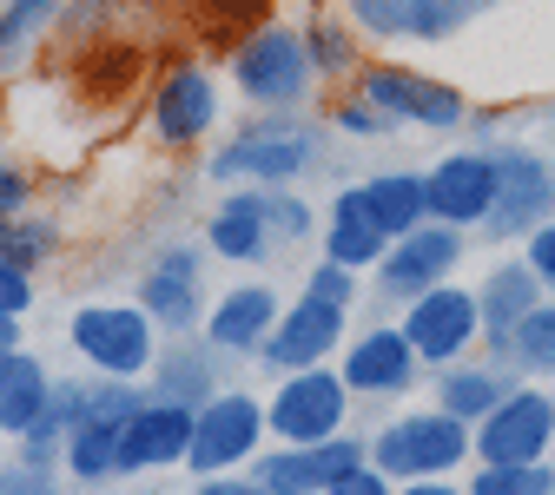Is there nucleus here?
Returning a JSON list of instances; mask_svg holds the SVG:
<instances>
[{"instance_id": "nucleus-23", "label": "nucleus", "mask_w": 555, "mask_h": 495, "mask_svg": "<svg viewBox=\"0 0 555 495\" xmlns=\"http://www.w3.org/2000/svg\"><path fill=\"white\" fill-rule=\"evenodd\" d=\"M139 304L159 330H192L198 324V251H166L146 277H139Z\"/></svg>"}, {"instance_id": "nucleus-32", "label": "nucleus", "mask_w": 555, "mask_h": 495, "mask_svg": "<svg viewBox=\"0 0 555 495\" xmlns=\"http://www.w3.org/2000/svg\"><path fill=\"white\" fill-rule=\"evenodd\" d=\"M469 495H555L548 463H482L469 476Z\"/></svg>"}, {"instance_id": "nucleus-28", "label": "nucleus", "mask_w": 555, "mask_h": 495, "mask_svg": "<svg viewBox=\"0 0 555 495\" xmlns=\"http://www.w3.org/2000/svg\"><path fill=\"white\" fill-rule=\"evenodd\" d=\"M490 364L509 370V377H555V298H542L516 324V337L503 343V357H490Z\"/></svg>"}, {"instance_id": "nucleus-34", "label": "nucleus", "mask_w": 555, "mask_h": 495, "mask_svg": "<svg viewBox=\"0 0 555 495\" xmlns=\"http://www.w3.org/2000/svg\"><path fill=\"white\" fill-rule=\"evenodd\" d=\"M66 437H74V422H66L60 409H40L34 430H21V463H34V469L66 463Z\"/></svg>"}, {"instance_id": "nucleus-8", "label": "nucleus", "mask_w": 555, "mask_h": 495, "mask_svg": "<svg viewBox=\"0 0 555 495\" xmlns=\"http://www.w3.org/2000/svg\"><path fill=\"white\" fill-rule=\"evenodd\" d=\"M496 0H344V21L364 40H397V47H430L463 34L476 14H490Z\"/></svg>"}, {"instance_id": "nucleus-45", "label": "nucleus", "mask_w": 555, "mask_h": 495, "mask_svg": "<svg viewBox=\"0 0 555 495\" xmlns=\"http://www.w3.org/2000/svg\"><path fill=\"white\" fill-rule=\"evenodd\" d=\"M8 350H21V317H0V357Z\"/></svg>"}, {"instance_id": "nucleus-9", "label": "nucleus", "mask_w": 555, "mask_h": 495, "mask_svg": "<svg viewBox=\"0 0 555 495\" xmlns=\"http://www.w3.org/2000/svg\"><path fill=\"white\" fill-rule=\"evenodd\" d=\"M555 456V390L516 383L476 422V463H548Z\"/></svg>"}, {"instance_id": "nucleus-25", "label": "nucleus", "mask_w": 555, "mask_h": 495, "mask_svg": "<svg viewBox=\"0 0 555 495\" xmlns=\"http://www.w3.org/2000/svg\"><path fill=\"white\" fill-rule=\"evenodd\" d=\"M509 390H516V383H509V370H496V364H450V370H437V409L463 416L469 430H476V422L490 416Z\"/></svg>"}, {"instance_id": "nucleus-44", "label": "nucleus", "mask_w": 555, "mask_h": 495, "mask_svg": "<svg viewBox=\"0 0 555 495\" xmlns=\"http://www.w3.org/2000/svg\"><path fill=\"white\" fill-rule=\"evenodd\" d=\"M397 495H469V489H456V482H443V476H424V482H403Z\"/></svg>"}, {"instance_id": "nucleus-10", "label": "nucleus", "mask_w": 555, "mask_h": 495, "mask_svg": "<svg viewBox=\"0 0 555 495\" xmlns=\"http://www.w3.org/2000/svg\"><path fill=\"white\" fill-rule=\"evenodd\" d=\"M358 93L371 100V106H384L397 126H416V132H456L463 119H469V100L456 93V87H443V80H430V74H410V66H364L358 74Z\"/></svg>"}, {"instance_id": "nucleus-22", "label": "nucleus", "mask_w": 555, "mask_h": 495, "mask_svg": "<svg viewBox=\"0 0 555 495\" xmlns=\"http://www.w3.org/2000/svg\"><path fill=\"white\" fill-rule=\"evenodd\" d=\"M390 251V232L377 225V211L364 198V185H344L331 198V225H324V258L351 264V271H377Z\"/></svg>"}, {"instance_id": "nucleus-41", "label": "nucleus", "mask_w": 555, "mask_h": 495, "mask_svg": "<svg viewBox=\"0 0 555 495\" xmlns=\"http://www.w3.org/2000/svg\"><path fill=\"white\" fill-rule=\"evenodd\" d=\"M331 495H397V482H390L377 463H364V469H351V476H344Z\"/></svg>"}, {"instance_id": "nucleus-19", "label": "nucleus", "mask_w": 555, "mask_h": 495, "mask_svg": "<svg viewBox=\"0 0 555 495\" xmlns=\"http://www.w3.org/2000/svg\"><path fill=\"white\" fill-rule=\"evenodd\" d=\"M278 317H285V298L271 285H232L205 311V343H212L219 357H258L264 337L278 330Z\"/></svg>"}, {"instance_id": "nucleus-40", "label": "nucleus", "mask_w": 555, "mask_h": 495, "mask_svg": "<svg viewBox=\"0 0 555 495\" xmlns=\"http://www.w3.org/2000/svg\"><path fill=\"white\" fill-rule=\"evenodd\" d=\"M522 258H529V271H535V277H542V291H548V298H555V219H548V225H535V232H529V245H522Z\"/></svg>"}, {"instance_id": "nucleus-37", "label": "nucleus", "mask_w": 555, "mask_h": 495, "mask_svg": "<svg viewBox=\"0 0 555 495\" xmlns=\"http://www.w3.org/2000/svg\"><path fill=\"white\" fill-rule=\"evenodd\" d=\"M305 291H311V298H331V304L351 311V298H358V271H351V264H337V258H324V264H311Z\"/></svg>"}, {"instance_id": "nucleus-39", "label": "nucleus", "mask_w": 555, "mask_h": 495, "mask_svg": "<svg viewBox=\"0 0 555 495\" xmlns=\"http://www.w3.org/2000/svg\"><path fill=\"white\" fill-rule=\"evenodd\" d=\"M0 495H60V482H53V469H34V463H8L0 469Z\"/></svg>"}, {"instance_id": "nucleus-12", "label": "nucleus", "mask_w": 555, "mask_h": 495, "mask_svg": "<svg viewBox=\"0 0 555 495\" xmlns=\"http://www.w3.org/2000/svg\"><path fill=\"white\" fill-rule=\"evenodd\" d=\"M364 443L351 437H331V443H285V450H264L251 456V482L264 495H331L351 469H364Z\"/></svg>"}, {"instance_id": "nucleus-43", "label": "nucleus", "mask_w": 555, "mask_h": 495, "mask_svg": "<svg viewBox=\"0 0 555 495\" xmlns=\"http://www.w3.org/2000/svg\"><path fill=\"white\" fill-rule=\"evenodd\" d=\"M192 495H264L251 476H238V469H225V476H198V489Z\"/></svg>"}, {"instance_id": "nucleus-18", "label": "nucleus", "mask_w": 555, "mask_h": 495, "mask_svg": "<svg viewBox=\"0 0 555 495\" xmlns=\"http://www.w3.org/2000/svg\"><path fill=\"white\" fill-rule=\"evenodd\" d=\"M219 126V80L205 66H172L153 93V139L159 146H198Z\"/></svg>"}, {"instance_id": "nucleus-11", "label": "nucleus", "mask_w": 555, "mask_h": 495, "mask_svg": "<svg viewBox=\"0 0 555 495\" xmlns=\"http://www.w3.org/2000/svg\"><path fill=\"white\" fill-rule=\"evenodd\" d=\"M463 251H469V238H463L456 225L424 219L416 232L390 238V251H384V264H377V291H384V298H397V304L424 298L430 285H450V271L463 264Z\"/></svg>"}, {"instance_id": "nucleus-27", "label": "nucleus", "mask_w": 555, "mask_h": 495, "mask_svg": "<svg viewBox=\"0 0 555 495\" xmlns=\"http://www.w3.org/2000/svg\"><path fill=\"white\" fill-rule=\"evenodd\" d=\"M364 198H371L377 225L390 238H403V232H416V225L430 219V185H424V172H371L364 179Z\"/></svg>"}, {"instance_id": "nucleus-17", "label": "nucleus", "mask_w": 555, "mask_h": 495, "mask_svg": "<svg viewBox=\"0 0 555 495\" xmlns=\"http://www.w3.org/2000/svg\"><path fill=\"white\" fill-rule=\"evenodd\" d=\"M337 370L358 396H403L416 383V370H424V357H416V343L403 337V324H371L364 337L344 343Z\"/></svg>"}, {"instance_id": "nucleus-42", "label": "nucleus", "mask_w": 555, "mask_h": 495, "mask_svg": "<svg viewBox=\"0 0 555 495\" xmlns=\"http://www.w3.org/2000/svg\"><path fill=\"white\" fill-rule=\"evenodd\" d=\"M27 198H34L27 172H14V166H0V219H21V211H27Z\"/></svg>"}, {"instance_id": "nucleus-26", "label": "nucleus", "mask_w": 555, "mask_h": 495, "mask_svg": "<svg viewBox=\"0 0 555 495\" xmlns=\"http://www.w3.org/2000/svg\"><path fill=\"white\" fill-rule=\"evenodd\" d=\"M119 443H126V416H80L66 437V476L74 482H113L119 476Z\"/></svg>"}, {"instance_id": "nucleus-16", "label": "nucleus", "mask_w": 555, "mask_h": 495, "mask_svg": "<svg viewBox=\"0 0 555 495\" xmlns=\"http://www.w3.org/2000/svg\"><path fill=\"white\" fill-rule=\"evenodd\" d=\"M424 185H430V219L469 232V225H482L496 211L503 172H496V153H450V159H437L424 172Z\"/></svg>"}, {"instance_id": "nucleus-33", "label": "nucleus", "mask_w": 555, "mask_h": 495, "mask_svg": "<svg viewBox=\"0 0 555 495\" xmlns=\"http://www.w3.org/2000/svg\"><path fill=\"white\" fill-rule=\"evenodd\" d=\"M53 245H60V232L47 225V219H0V258H14L21 271H34V264H47L53 258Z\"/></svg>"}, {"instance_id": "nucleus-38", "label": "nucleus", "mask_w": 555, "mask_h": 495, "mask_svg": "<svg viewBox=\"0 0 555 495\" xmlns=\"http://www.w3.org/2000/svg\"><path fill=\"white\" fill-rule=\"evenodd\" d=\"M27 304H34V271L0 258V317H27Z\"/></svg>"}, {"instance_id": "nucleus-5", "label": "nucleus", "mask_w": 555, "mask_h": 495, "mask_svg": "<svg viewBox=\"0 0 555 495\" xmlns=\"http://www.w3.org/2000/svg\"><path fill=\"white\" fill-rule=\"evenodd\" d=\"M271 437V416L251 390H219L198 403V422H192V456L185 469L192 476H225V469H251L258 443Z\"/></svg>"}, {"instance_id": "nucleus-4", "label": "nucleus", "mask_w": 555, "mask_h": 495, "mask_svg": "<svg viewBox=\"0 0 555 495\" xmlns=\"http://www.w3.org/2000/svg\"><path fill=\"white\" fill-rule=\"evenodd\" d=\"M159 324L146 317V304H87L66 337H74V357L93 377H146L159 364Z\"/></svg>"}, {"instance_id": "nucleus-21", "label": "nucleus", "mask_w": 555, "mask_h": 495, "mask_svg": "<svg viewBox=\"0 0 555 495\" xmlns=\"http://www.w3.org/2000/svg\"><path fill=\"white\" fill-rule=\"evenodd\" d=\"M205 245L225 264H264L271 258V219H264V185H232V198L205 219Z\"/></svg>"}, {"instance_id": "nucleus-2", "label": "nucleus", "mask_w": 555, "mask_h": 495, "mask_svg": "<svg viewBox=\"0 0 555 495\" xmlns=\"http://www.w3.org/2000/svg\"><path fill=\"white\" fill-rule=\"evenodd\" d=\"M232 87L264 106V113H292L311 100L318 87V66H311V47L298 27H258L251 40H238L232 53Z\"/></svg>"}, {"instance_id": "nucleus-24", "label": "nucleus", "mask_w": 555, "mask_h": 495, "mask_svg": "<svg viewBox=\"0 0 555 495\" xmlns=\"http://www.w3.org/2000/svg\"><path fill=\"white\" fill-rule=\"evenodd\" d=\"M47 396H53L47 364H40V357H27V350H8V357H0V437L34 430L40 409H47Z\"/></svg>"}, {"instance_id": "nucleus-15", "label": "nucleus", "mask_w": 555, "mask_h": 495, "mask_svg": "<svg viewBox=\"0 0 555 495\" xmlns=\"http://www.w3.org/2000/svg\"><path fill=\"white\" fill-rule=\"evenodd\" d=\"M192 403L172 396H146L126 416V443H119V476H153V469H179L192 456Z\"/></svg>"}, {"instance_id": "nucleus-29", "label": "nucleus", "mask_w": 555, "mask_h": 495, "mask_svg": "<svg viewBox=\"0 0 555 495\" xmlns=\"http://www.w3.org/2000/svg\"><path fill=\"white\" fill-rule=\"evenodd\" d=\"M153 390L172 396V403H205V396H219V377H212V343H192L185 357H172V350H159V364H153Z\"/></svg>"}, {"instance_id": "nucleus-14", "label": "nucleus", "mask_w": 555, "mask_h": 495, "mask_svg": "<svg viewBox=\"0 0 555 495\" xmlns=\"http://www.w3.org/2000/svg\"><path fill=\"white\" fill-rule=\"evenodd\" d=\"M496 172H503V185H496V211L482 219V238H522V232L548 225V211H555L548 159L529 146H509V153H496Z\"/></svg>"}, {"instance_id": "nucleus-20", "label": "nucleus", "mask_w": 555, "mask_h": 495, "mask_svg": "<svg viewBox=\"0 0 555 495\" xmlns=\"http://www.w3.org/2000/svg\"><path fill=\"white\" fill-rule=\"evenodd\" d=\"M548 291H542V277L529 271V258H509V264H496L490 277L476 285V304H482V343H490V357H503V343L516 337V324L542 304Z\"/></svg>"}, {"instance_id": "nucleus-6", "label": "nucleus", "mask_w": 555, "mask_h": 495, "mask_svg": "<svg viewBox=\"0 0 555 495\" xmlns=\"http://www.w3.org/2000/svg\"><path fill=\"white\" fill-rule=\"evenodd\" d=\"M351 383H344V370H292L285 383H278L264 396V416H271V437L278 443H331L344 437V416H351Z\"/></svg>"}, {"instance_id": "nucleus-3", "label": "nucleus", "mask_w": 555, "mask_h": 495, "mask_svg": "<svg viewBox=\"0 0 555 495\" xmlns=\"http://www.w3.org/2000/svg\"><path fill=\"white\" fill-rule=\"evenodd\" d=\"M318 159V139L298 119H264L205 159V179L212 185H292L305 179V166Z\"/></svg>"}, {"instance_id": "nucleus-35", "label": "nucleus", "mask_w": 555, "mask_h": 495, "mask_svg": "<svg viewBox=\"0 0 555 495\" xmlns=\"http://www.w3.org/2000/svg\"><path fill=\"white\" fill-rule=\"evenodd\" d=\"M264 219L278 238H311V205L292 185H264Z\"/></svg>"}, {"instance_id": "nucleus-13", "label": "nucleus", "mask_w": 555, "mask_h": 495, "mask_svg": "<svg viewBox=\"0 0 555 495\" xmlns=\"http://www.w3.org/2000/svg\"><path fill=\"white\" fill-rule=\"evenodd\" d=\"M344 337H351V311L305 291L298 304H285L278 330H271V337H264V350H258V364H264V370H278V377H292V370L324 364Z\"/></svg>"}, {"instance_id": "nucleus-36", "label": "nucleus", "mask_w": 555, "mask_h": 495, "mask_svg": "<svg viewBox=\"0 0 555 495\" xmlns=\"http://www.w3.org/2000/svg\"><path fill=\"white\" fill-rule=\"evenodd\" d=\"M337 132L344 139H384V132H397V119L384 106H371L364 93H351V100H337Z\"/></svg>"}, {"instance_id": "nucleus-30", "label": "nucleus", "mask_w": 555, "mask_h": 495, "mask_svg": "<svg viewBox=\"0 0 555 495\" xmlns=\"http://www.w3.org/2000/svg\"><path fill=\"white\" fill-rule=\"evenodd\" d=\"M53 21H60V0H8V8H0V74L21 66L47 40Z\"/></svg>"}, {"instance_id": "nucleus-7", "label": "nucleus", "mask_w": 555, "mask_h": 495, "mask_svg": "<svg viewBox=\"0 0 555 495\" xmlns=\"http://www.w3.org/2000/svg\"><path fill=\"white\" fill-rule=\"evenodd\" d=\"M403 337L416 343L424 370H450L482 343V304L469 285H430L424 298L403 304Z\"/></svg>"}, {"instance_id": "nucleus-31", "label": "nucleus", "mask_w": 555, "mask_h": 495, "mask_svg": "<svg viewBox=\"0 0 555 495\" xmlns=\"http://www.w3.org/2000/svg\"><path fill=\"white\" fill-rule=\"evenodd\" d=\"M305 47H311L318 80L358 74V27H351V21H311V27H305Z\"/></svg>"}, {"instance_id": "nucleus-1", "label": "nucleus", "mask_w": 555, "mask_h": 495, "mask_svg": "<svg viewBox=\"0 0 555 495\" xmlns=\"http://www.w3.org/2000/svg\"><path fill=\"white\" fill-rule=\"evenodd\" d=\"M476 456V430L450 409H410L371 437V463L390 482H424V476H450Z\"/></svg>"}]
</instances>
